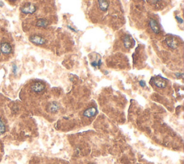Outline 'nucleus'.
<instances>
[{"mask_svg": "<svg viewBox=\"0 0 184 164\" xmlns=\"http://www.w3.org/2000/svg\"><path fill=\"white\" fill-rule=\"evenodd\" d=\"M68 27H69V29H70V30H73V31H74V32H77V31H76V30L73 29V28H71V26H68Z\"/></svg>", "mask_w": 184, "mask_h": 164, "instance_id": "6ab92c4d", "label": "nucleus"}, {"mask_svg": "<svg viewBox=\"0 0 184 164\" xmlns=\"http://www.w3.org/2000/svg\"><path fill=\"white\" fill-rule=\"evenodd\" d=\"M45 86L41 82H35L30 86V89L32 92L36 94L42 93L45 90Z\"/></svg>", "mask_w": 184, "mask_h": 164, "instance_id": "20e7f679", "label": "nucleus"}, {"mask_svg": "<svg viewBox=\"0 0 184 164\" xmlns=\"http://www.w3.org/2000/svg\"><path fill=\"white\" fill-rule=\"evenodd\" d=\"M149 27L150 28L152 31L155 34H159L160 32V27H159L158 22L153 19H150L149 20Z\"/></svg>", "mask_w": 184, "mask_h": 164, "instance_id": "39448f33", "label": "nucleus"}, {"mask_svg": "<svg viewBox=\"0 0 184 164\" xmlns=\"http://www.w3.org/2000/svg\"><path fill=\"white\" fill-rule=\"evenodd\" d=\"M155 85L160 89H163L166 86V81L162 78H156L154 81Z\"/></svg>", "mask_w": 184, "mask_h": 164, "instance_id": "9d476101", "label": "nucleus"}, {"mask_svg": "<svg viewBox=\"0 0 184 164\" xmlns=\"http://www.w3.org/2000/svg\"><path fill=\"white\" fill-rule=\"evenodd\" d=\"M166 44L172 49H176L178 48V42L172 37H168L165 40Z\"/></svg>", "mask_w": 184, "mask_h": 164, "instance_id": "6e6552de", "label": "nucleus"}, {"mask_svg": "<svg viewBox=\"0 0 184 164\" xmlns=\"http://www.w3.org/2000/svg\"><path fill=\"white\" fill-rule=\"evenodd\" d=\"M9 2H10L11 4H14V3H16L17 1H18L19 0H7Z\"/></svg>", "mask_w": 184, "mask_h": 164, "instance_id": "f3484780", "label": "nucleus"}, {"mask_svg": "<svg viewBox=\"0 0 184 164\" xmlns=\"http://www.w3.org/2000/svg\"><path fill=\"white\" fill-rule=\"evenodd\" d=\"M90 164H92V163H90Z\"/></svg>", "mask_w": 184, "mask_h": 164, "instance_id": "aec40b11", "label": "nucleus"}, {"mask_svg": "<svg viewBox=\"0 0 184 164\" xmlns=\"http://www.w3.org/2000/svg\"><path fill=\"white\" fill-rule=\"evenodd\" d=\"M101 60H99V61H93L92 63V66L94 67H100V66H101Z\"/></svg>", "mask_w": 184, "mask_h": 164, "instance_id": "4468645a", "label": "nucleus"}, {"mask_svg": "<svg viewBox=\"0 0 184 164\" xmlns=\"http://www.w3.org/2000/svg\"><path fill=\"white\" fill-rule=\"evenodd\" d=\"M176 76L177 78H182L183 77V74H176Z\"/></svg>", "mask_w": 184, "mask_h": 164, "instance_id": "a211bd4d", "label": "nucleus"}, {"mask_svg": "<svg viewBox=\"0 0 184 164\" xmlns=\"http://www.w3.org/2000/svg\"><path fill=\"white\" fill-rule=\"evenodd\" d=\"M29 40L32 43L35 44L36 45H42L46 43V40L43 37L38 34H33L31 35L29 37Z\"/></svg>", "mask_w": 184, "mask_h": 164, "instance_id": "7ed1b4c3", "label": "nucleus"}, {"mask_svg": "<svg viewBox=\"0 0 184 164\" xmlns=\"http://www.w3.org/2000/svg\"><path fill=\"white\" fill-rule=\"evenodd\" d=\"M139 83H140V85L142 87H144V86H145V82L144 81H140V82H139Z\"/></svg>", "mask_w": 184, "mask_h": 164, "instance_id": "2eb2a0df", "label": "nucleus"}, {"mask_svg": "<svg viewBox=\"0 0 184 164\" xmlns=\"http://www.w3.org/2000/svg\"><path fill=\"white\" fill-rule=\"evenodd\" d=\"M176 19H177V21H178V22L183 23V19L180 18V17H176Z\"/></svg>", "mask_w": 184, "mask_h": 164, "instance_id": "dca6fc26", "label": "nucleus"}, {"mask_svg": "<svg viewBox=\"0 0 184 164\" xmlns=\"http://www.w3.org/2000/svg\"><path fill=\"white\" fill-rule=\"evenodd\" d=\"M48 25V21L45 19H39L36 22V26L38 28H46Z\"/></svg>", "mask_w": 184, "mask_h": 164, "instance_id": "ddd939ff", "label": "nucleus"}, {"mask_svg": "<svg viewBox=\"0 0 184 164\" xmlns=\"http://www.w3.org/2000/svg\"><path fill=\"white\" fill-rule=\"evenodd\" d=\"M0 51L4 57L11 56L13 52V45L7 37H3L0 41Z\"/></svg>", "mask_w": 184, "mask_h": 164, "instance_id": "f257e3e1", "label": "nucleus"}, {"mask_svg": "<svg viewBox=\"0 0 184 164\" xmlns=\"http://www.w3.org/2000/svg\"><path fill=\"white\" fill-rule=\"evenodd\" d=\"M6 132V122L4 119L0 116V135H2Z\"/></svg>", "mask_w": 184, "mask_h": 164, "instance_id": "f8f14e48", "label": "nucleus"}, {"mask_svg": "<svg viewBox=\"0 0 184 164\" xmlns=\"http://www.w3.org/2000/svg\"><path fill=\"white\" fill-rule=\"evenodd\" d=\"M59 109H60V107H59V104L58 103L52 102L51 104L49 105V107H48V111L51 112V113H56L59 110Z\"/></svg>", "mask_w": 184, "mask_h": 164, "instance_id": "9b49d317", "label": "nucleus"}, {"mask_svg": "<svg viewBox=\"0 0 184 164\" xmlns=\"http://www.w3.org/2000/svg\"><path fill=\"white\" fill-rule=\"evenodd\" d=\"M96 113H97V110L95 107H90L85 110L83 115L85 117L91 118V117H94L96 115Z\"/></svg>", "mask_w": 184, "mask_h": 164, "instance_id": "0eeeda50", "label": "nucleus"}, {"mask_svg": "<svg viewBox=\"0 0 184 164\" xmlns=\"http://www.w3.org/2000/svg\"><path fill=\"white\" fill-rule=\"evenodd\" d=\"M98 6L99 10L101 12H107L109 9V1L108 0H97Z\"/></svg>", "mask_w": 184, "mask_h": 164, "instance_id": "423d86ee", "label": "nucleus"}, {"mask_svg": "<svg viewBox=\"0 0 184 164\" xmlns=\"http://www.w3.org/2000/svg\"><path fill=\"white\" fill-rule=\"evenodd\" d=\"M37 8L35 4L31 2H26L21 7L20 10L22 13L26 14V15H32V14L35 13L36 11Z\"/></svg>", "mask_w": 184, "mask_h": 164, "instance_id": "f03ea898", "label": "nucleus"}, {"mask_svg": "<svg viewBox=\"0 0 184 164\" xmlns=\"http://www.w3.org/2000/svg\"><path fill=\"white\" fill-rule=\"evenodd\" d=\"M133 39L131 38V37L130 35H126L125 37L123 39V42H124V45L127 48H130L133 45Z\"/></svg>", "mask_w": 184, "mask_h": 164, "instance_id": "1a4fd4ad", "label": "nucleus"}]
</instances>
